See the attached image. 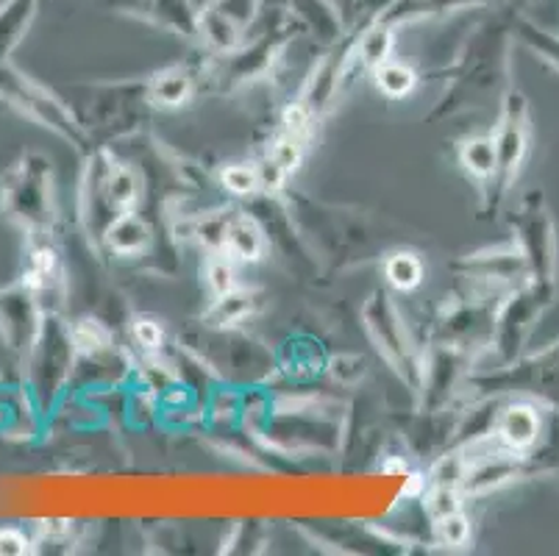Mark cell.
I'll return each instance as SVG.
<instances>
[{
    "label": "cell",
    "mask_w": 559,
    "mask_h": 556,
    "mask_svg": "<svg viewBox=\"0 0 559 556\" xmlns=\"http://www.w3.org/2000/svg\"><path fill=\"white\" fill-rule=\"evenodd\" d=\"M462 165L471 170V176L481 178V181L490 184L496 178V142L492 137H474V140H467L460 151Z\"/></svg>",
    "instance_id": "cell-10"
},
{
    "label": "cell",
    "mask_w": 559,
    "mask_h": 556,
    "mask_svg": "<svg viewBox=\"0 0 559 556\" xmlns=\"http://www.w3.org/2000/svg\"><path fill=\"white\" fill-rule=\"evenodd\" d=\"M554 289L557 287L526 282L510 300H507L504 312H501V318H498V326H496L498 351H501L507 359H512V356L521 351V345L526 343L532 326H535L537 318H540L548 306H551Z\"/></svg>",
    "instance_id": "cell-3"
},
{
    "label": "cell",
    "mask_w": 559,
    "mask_h": 556,
    "mask_svg": "<svg viewBox=\"0 0 559 556\" xmlns=\"http://www.w3.org/2000/svg\"><path fill=\"white\" fill-rule=\"evenodd\" d=\"M420 275H424V268H420V259L415 253H395L388 259V279L399 289L418 287Z\"/></svg>",
    "instance_id": "cell-14"
},
{
    "label": "cell",
    "mask_w": 559,
    "mask_h": 556,
    "mask_svg": "<svg viewBox=\"0 0 559 556\" xmlns=\"http://www.w3.org/2000/svg\"><path fill=\"white\" fill-rule=\"evenodd\" d=\"M496 178L490 181V203L492 209L504 201L510 192L512 181H515L518 170H521L523 159L528 153V142H532V117H528V104L521 92L510 90L504 95V109H501V122H498L496 134Z\"/></svg>",
    "instance_id": "cell-2"
},
{
    "label": "cell",
    "mask_w": 559,
    "mask_h": 556,
    "mask_svg": "<svg viewBox=\"0 0 559 556\" xmlns=\"http://www.w3.org/2000/svg\"><path fill=\"white\" fill-rule=\"evenodd\" d=\"M515 39H521L523 45H528V48L535 50L546 64H551V68L559 73V37L548 34L546 28L535 25L532 20L518 17L515 14Z\"/></svg>",
    "instance_id": "cell-11"
},
{
    "label": "cell",
    "mask_w": 559,
    "mask_h": 556,
    "mask_svg": "<svg viewBox=\"0 0 559 556\" xmlns=\"http://www.w3.org/2000/svg\"><path fill=\"white\" fill-rule=\"evenodd\" d=\"M512 228L518 237V251L526 262L528 282L557 287V226H554L540 192L523 198L521 209L512 214Z\"/></svg>",
    "instance_id": "cell-1"
},
{
    "label": "cell",
    "mask_w": 559,
    "mask_h": 556,
    "mask_svg": "<svg viewBox=\"0 0 559 556\" xmlns=\"http://www.w3.org/2000/svg\"><path fill=\"white\" fill-rule=\"evenodd\" d=\"M437 529H440V534H443L445 543H451V545H462L467 537V523L460 518V512L445 514V518L437 520Z\"/></svg>",
    "instance_id": "cell-18"
},
{
    "label": "cell",
    "mask_w": 559,
    "mask_h": 556,
    "mask_svg": "<svg viewBox=\"0 0 559 556\" xmlns=\"http://www.w3.org/2000/svg\"><path fill=\"white\" fill-rule=\"evenodd\" d=\"M523 3H535V0H395L393 9L381 23L401 25L415 23V20L435 17V14L462 12V9H501V7H523Z\"/></svg>",
    "instance_id": "cell-6"
},
{
    "label": "cell",
    "mask_w": 559,
    "mask_h": 556,
    "mask_svg": "<svg viewBox=\"0 0 559 556\" xmlns=\"http://www.w3.org/2000/svg\"><path fill=\"white\" fill-rule=\"evenodd\" d=\"M326 3L334 14V23L343 25L345 31H359L362 37L365 31L388 17L395 0H326Z\"/></svg>",
    "instance_id": "cell-8"
},
{
    "label": "cell",
    "mask_w": 559,
    "mask_h": 556,
    "mask_svg": "<svg viewBox=\"0 0 559 556\" xmlns=\"http://www.w3.org/2000/svg\"><path fill=\"white\" fill-rule=\"evenodd\" d=\"M115 7L162 28L198 34V9L192 0H115Z\"/></svg>",
    "instance_id": "cell-5"
},
{
    "label": "cell",
    "mask_w": 559,
    "mask_h": 556,
    "mask_svg": "<svg viewBox=\"0 0 559 556\" xmlns=\"http://www.w3.org/2000/svg\"><path fill=\"white\" fill-rule=\"evenodd\" d=\"M210 284L217 295H226L234 289V273L226 262H217L210 268Z\"/></svg>",
    "instance_id": "cell-19"
},
{
    "label": "cell",
    "mask_w": 559,
    "mask_h": 556,
    "mask_svg": "<svg viewBox=\"0 0 559 556\" xmlns=\"http://www.w3.org/2000/svg\"><path fill=\"white\" fill-rule=\"evenodd\" d=\"M376 81H379V90L388 92L390 98H401L415 86V73L406 64L388 59L376 68Z\"/></svg>",
    "instance_id": "cell-12"
},
{
    "label": "cell",
    "mask_w": 559,
    "mask_h": 556,
    "mask_svg": "<svg viewBox=\"0 0 559 556\" xmlns=\"http://www.w3.org/2000/svg\"><path fill=\"white\" fill-rule=\"evenodd\" d=\"M540 410L532 404L510 406V410L501 415V421H498V440H501V446L521 453V457H532V451L537 448V440H540Z\"/></svg>",
    "instance_id": "cell-7"
},
{
    "label": "cell",
    "mask_w": 559,
    "mask_h": 556,
    "mask_svg": "<svg viewBox=\"0 0 559 556\" xmlns=\"http://www.w3.org/2000/svg\"><path fill=\"white\" fill-rule=\"evenodd\" d=\"M111 237H109V242H111V248H115V251H120V253H134V251H140L142 245L148 242V232H145V226H142V223H136L134 217H117L115 221V228H111Z\"/></svg>",
    "instance_id": "cell-13"
},
{
    "label": "cell",
    "mask_w": 559,
    "mask_h": 556,
    "mask_svg": "<svg viewBox=\"0 0 559 556\" xmlns=\"http://www.w3.org/2000/svg\"><path fill=\"white\" fill-rule=\"evenodd\" d=\"M221 248L242 259H257L262 253V237H259L257 226L251 221L234 217L231 223L221 228Z\"/></svg>",
    "instance_id": "cell-9"
},
{
    "label": "cell",
    "mask_w": 559,
    "mask_h": 556,
    "mask_svg": "<svg viewBox=\"0 0 559 556\" xmlns=\"http://www.w3.org/2000/svg\"><path fill=\"white\" fill-rule=\"evenodd\" d=\"M498 381H504L510 390L528 392V395H535L537 401H546L548 406L559 412V343L526 359L512 374H504Z\"/></svg>",
    "instance_id": "cell-4"
},
{
    "label": "cell",
    "mask_w": 559,
    "mask_h": 556,
    "mask_svg": "<svg viewBox=\"0 0 559 556\" xmlns=\"http://www.w3.org/2000/svg\"><path fill=\"white\" fill-rule=\"evenodd\" d=\"M136 336H140L145 345H156V343H159L162 331L156 329L154 323H140V326H136Z\"/></svg>",
    "instance_id": "cell-20"
},
{
    "label": "cell",
    "mask_w": 559,
    "mask_h": 556,
    "mask_svg": "<svg viewBox=\"0 0 559 556\" xmlns=\"http://www.w3.org/2000/svg\"><path fill=\"white\" fill-rule=\"evenodd\" d=\"M190 95V75L185 70H167V73L156 75L154 84V98L159 104H181Z\"/></svg>",
    "instance_id": "cell-15"
},
{
    "label": "cell",
    "mask_w": 559,
    "mask_h": 556,
    "mask_svg": "<svg viewBox=\"0 0 559 556\" xmlns=\"http://www.w3.org/2000/svg\"><path fill=\"white\" fill-rule=\"evenodd\" d=\"M223 181H226L228 190L234 192H253L257 190V184L262 181V176H259V170H253V167H231V170H226Z\"/></svg>",
    "instance_id": "cell-17"
},
{
    "label": "cell",
    "mask_w": 559,
    "mask_h": 556,
    "mask_svg": "<svg viewBox=\"0 0 559 556\" xmlns=\"http://www.w3.org/2000/svg\"><path fill=\"white\" fill-rule=\"evenodd\" d=\"M248 309H251V298H248L246 293H226L217 300L212 318H217V323H234V320L242 318Z\"/></svg>",
    "instance_id": "cell-16"
}]
</instances>
